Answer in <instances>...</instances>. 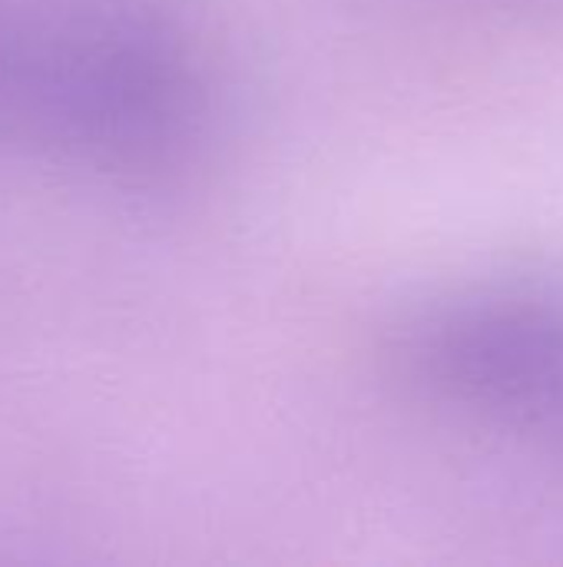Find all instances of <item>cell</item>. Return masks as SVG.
Wrapping results in <instances>:
<instances>
[{
	"instance_id": "cell-1",
	"label": "cell",
	"mask_w": 563,
	"mask_h": 567,
	"mask_svg": "<svg viewBox=\"0 0 563 567\" xmlns=\"http://www.w3.org/2000/svg\"><path fill=\"white\" fill-rule=\"evenodd\" d=\"M209 116L183 33L136 0H0V150L149 176Z\"/></svg>"
},
{
	"instance_id": "cell-2",
	"label": "cell",
	"mask_w": 563,
	"mask_h": 567,
	"mask_svg": "<svg viewBox=\"0 0 563 567\" xmlns=\"http://www.w3.org/2000/svg\"><path fill=\"white\" fill-rule=\"evenodd\" d=\"M418 375L514 432L563 445V309L538 299H478L431 316L415 342Z\"/></svg>"
}]
</instances>
